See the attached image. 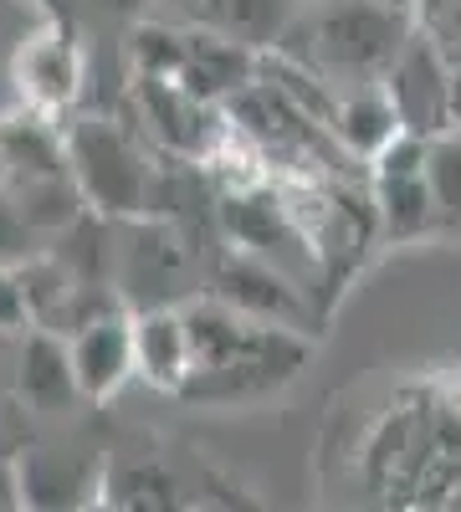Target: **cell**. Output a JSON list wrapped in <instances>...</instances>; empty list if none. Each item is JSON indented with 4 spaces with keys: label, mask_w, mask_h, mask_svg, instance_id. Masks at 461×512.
<instances>
[{
    "label": "cell",
    "mask_w": 461,
    "mask_h": 512,
    "mask_svg": "<svg viewBox=\"0 0 461 512\" xmlns=\"http://www.w3.org/2000/svg\"><path fill=\"white\" fill-rule=\"evenodd\" d=\"M185 328H190V379L180 395L211 410L257 405L277 395L282 384H292L308 364V333L251 323L205 292L185 303Z\"/></svg>",
    "instance_id": "obj_1"
},
{
    "label": "cell",
    "mask_w": 461,
    "mask_h": 512,
    "mask_svg": "<svg viewBox=\"0 0 461 512\" xmlns=\"http://www.w3.org/2000/svg\"><path fill=\"white\" fill-rule=\"evenodd\" d=\"M415 31H421L415 16L395 11V6H374V0H313V6L292 16L277 52L298 72H308L313 82H323L328 93H349V88H380Z\"/></svg>",
    "instance_id": "obj_2"
},
{
    "label": "cell",
    "mask_w": 461,
    "mask_h": 512,
    "mask_svg": "<svg viewBox=\"0 0 461 512\" xmlns=\"http://www.w3.org/2000/svg\"><path fill=\"white\" fill-rule=\"evenodd\" d=\"M62 139H67V175L93 216L134 221V216H149L154 210L159 180H154L149 149L118 118L88 113L72 128H62Z\"/></svg>",
    "instance_id": "obj_3"
},
{
    "label": "cell",
    "mask_w": 461,
    "mask_h": 512,
    "mask_svg": "<svg viewBox=\"0 0 461 512\" xmlns=\"http://www.w3.org/2000/svg\"><path fill=\"white\" fill-rule=\"evenodd\" d=\"M118 303L129 313L144 308H185L195 292V241L185 226L134 216L118 246Z\"/></svg>",
    "instance_id": "obj_4"
},
{
    "label": "cell",
    "mask_w": 461,
    "mask_h": 512,
    "mask_svg": "<svg viewBox=\"0 0 461 512\" xmlns=\"http://www.w3.org/2000/svg\"><path fill=\"white\" fill-rule=\"evenodd\" d=\"M200 292L236 308L251 323H272V328H292V333H313V323H318V303L308 297V287L292 282L282 267L262 262L257 251H241V246L216 256Z\"/></svg>",
    "instance_id": "obj_5"
},
{
    "label": "cell",
    "mask_w": 461,
    "mask_h": 512,
    "mask_svg": "<svg viewBox=\"0 0 461 512\" xmlns=\"http://www.w3.org/2000/svg\"><path fill=\"white\" fill-rule=\"evenodd\" d=\"M426 144L421 134H395L380 154L369 159V200L380 236L415 241L436 231V200L426 185Z\"/></svg>",
    "instance_id": "obj_6"
},
{
    "label": "cell",
    "mask_w": 461,
    "mask_h": 512,
    "mask_svg": "<svg viewBox=\"0 0 461 512\" xmlns=\"http://www.w3.org/2000/svg\"><path fill=\"white\" fill-rule=\"evenodd\" d=\"M380 88L395 103V118L405 134L436 139L451 128V62L436 52V41L426 31H415L405 41V52L395 57Z\"/></svg>",
    "instance_id": "obj_7"
},
{
    "label": "cell",
    "mask_w": 461,
    "mask_h": 512,
    "mask_svg": "<svg viewBox=\"0 0 461 512\" xmlns=\"http://www.w3.org/2000/svg\"><path fill=\"white\" fill-rule=\"evenodd\" d=\"M67 359H72L82 405L113 400L134 379V318H129V308H113V313L93 318L88 328H77L67 338Z\"/></svg>",
    "instance_id": "obj_8"
},
{
    "label": "cell",
    "mask_w": 461,
    "mask_h": 512,
    "mask_svg": "<svg viewBox=\"0 0 461 512\" xmlns=\"http://www.w3.org/2000/svg\"><path fill=\"white\" fill-rule=\"evenodd\" d=\"M11 390H16V400H21L31 415H67L72 405H82L62 333H47V328H26V333H21Z\"/></svg>",
    "instance_id": "obj_9"
},
{
    "label": "cell",
    "mask_w": 461,
    "mask_h": 512,
    "mask_svg": "<svg viewBox=\"0 0 461 512\" xmlns=\"http://www.w3.org/2000/svg\"><path fill=\"white\" fill-rule=\"evenodd\" d=\"M298 11H303V0H190L180 16L185 26L216 31L262 57V52H277V41L287 36Z\"/></svg>",
    "instance_id": "obj_10"
},
{
    "label": "cell",
    "mask_w": 461,
    "mask_h": 512,
    "mask_svg": "<svg viewBox=\"0 0 461 512\" xmlns=\"http://www.w3.org/2000/svg\"><path fill=\"white\" fill-rule=\"evenodd\" d=\"M251 72H257V52L236 47V41H226L216 31L185 26V52H180L175 82H180L190 98H200V103L236 98V93L251 88Z\"/></svg>",
    "instance_id": "obj_11"
},
{
    "label": "cell",
    "mask_w": 461,
    "mask_h": 512,
    "mask_svg": "<svg viewBox=\"0 0 461 512\" xmlns=\"http://www.w3.org/2000/svg\"><path fill=\"white\" fill-rule=\"evenodd\" d=\"M134 318V379L164 395H180L190 379V328L185 308H144Z\"/></svg>",
    "instance_id": "obj_12"
},
{
    "label": "cell",
    "mask_w": 461,
    "mask_h": 512,
    "mask_svg": "<svg viewBox=\"0 0 461 512\" xmlns=\"http://www.w3.org/2000/svg\"><path fill=\"white\" fill-rule=\"evenodd\" d=\"M103 487V477H88L77 461L47 451V446H21L16 456V502L21 512H77L93 492Z\"/></svg>",
    "instance_id": "obj_13"
},
{
    "label": "cell",
    "mask_w": 461,
    "mask_h": 512,
    "mask_svg": "<svg viewBox=\"0 0 461 512\" xmlns=\"http://www.w3.org/2000/svg\"><path fill=\"white\" fill-rule=\"evenodd\" d=\"M328 134H333L344 159H374L395 134H405V128H400L385 88H349V93H333Z\"/></svg>",
    "instance_id": "obj_14"
},
{
    "label": "cell",
    "mask_w": 461,
    "mask_h": 512,
    "mask_svg": "<svg viewBox=\"0 0 461 512\" xmlns=\"http://www.w3.org/2000/svg\"><path fill=\"white\" fill-rule=\"evenodd\" d=\"M103 492L123 512H185L190 507V492L180 487V477L154 456H113V461H103Z\"/></svg>",
    "instance_id": "obj_15"
},
{
    "label": "cell",
    "mask_w": 461,
    "mask_h": 512,
    "mask_svg": "<svg viewBox=\"0 0 461 512\" xmlns=\"http://www.w3.org/2000/svg\"><path fill=\"white\" fill-rule=\"evenodd\" d=\"M16 77H21V93L41 113L72 103L77 98V82H82L72 36H31L26 47H21V57H16Z\"/></svg>",
    "instance_id": "obj_16"
},
{
    "label": "cell",
    "mask_w": 461,
    "mask_h": 512,
    "mask_svg": "<svg viewBox=\"0 0 461 512\" xmlns=\"http://www.w3.org/2000/svg\"><path fill=\"white\" fill-rule=\"evenodd\" d=\"M0 169L6 180H47V175H67V139L62 128H52L47 118L21 113L0 123Z\"/></svg>",
    "instance_id": "obj_17"
},
{
    "label": "cell",
    "mask_w": 461,
    "mask_h": 512,
    "mask_svg": "<svg viewBox=\"0 0 461 512\" xmlns=\"http://www.w3.org/2000/svg\"><path fill=\"white\" fill-rule=\"evenodd\" d=\"M426 185L436 200V231H461V128L426 144Z\"/></svg>",
    "instance_id": "obj_18"
},
{
    "label": "cell",
    "mask_w": 461,
    "mask_h": 512,
    "mask_svg": "<svg viewBox=\"0 0 461 512\" xmlns=\"http://www.w3.org/2000/svg\"><path fill=\"white\" fill-rule=\"evenodd\" d=\"M180 52H185V26H164V21H144L129 36V67L134 77H170L180 72Z\"/></svg>",
    "instance_id": "obj_19"
},
{
    "label": "cell",
    "mask_w": 461,
    "mask_h": 512,
    "mask_svg": "<svg viewBox=\"0 0 461 512\" xmlns=\"http://www.w3.org/2000/svg\"><path fill=\"white\" fill-rule=\"evenodd\" d=\"M36 251H41L36 246V231L26 226L16 200L6 195V185H0V267H21V262H31Z\"/></svg>",
    "instance_id": "obj_20"
},
{
    "label": "cell",
    "mask_w": 461,
    "mask_h": 512,
    "mask_svg": "<svg viewBox=\"0 0 461 512\" xmlns=\"http://www.w3.org/2000/svg\"><path fill=\"white\" fill-rule=\"evenodd\" d=\"M31 313H26V292L16 267H0V333H26Z\"/></svg>",
    "instance_id": "obj_21"
},
{
    "label": "cell",
    "mask_w": 461,
    "mask_h": 512,
    "mask_svg": "<svg viewBox=\"0 0 461 512\" xmlns=\"http://www.w3.org/2000/svg\"><path fill=\"white\" fill-rule=\"evenodd\" d=\"M77 512H123V507H118V502H113V497H108V492H103V487H98V492H93V497H88V502H82V507H77Z\"/></svg>",
    "instance_id": "obj_22"
},
{
    "label": "cell",
    "mask_w": 461,
    "mask_h": 512,
    "mask_svg": "<svg viewBox=\"0 0 461 512\" xmlns=\"http://www.w3.org/2000/svg\"><path fill=\"white\" fill-rule=\"evenodd\" d=\"M103 6H113L118 16H139V11H149L154 0H103Z\"/></svg>",
    "instance_id": "obj_23"
},
{
    "label": "cell",
    "mask_w": 461,
    "mask_h": 512,
    "mask_svg": "<svg viewBox=\"0 0 461 512\" xmlns=\"http://www.w3.org/2000/svg\"><path fill=\"white\" fill-rule=\"evenodd\" d=\"M185 512H236V507H226V502H190Z\"/></svg>",
    "instance_id": "obj_24"
},
{
    "label": "cell",
    "mask_w": 461,
    "mask_h": 512,
    "mask_svg": "<svg viewBox=\"0 0 461 512\" xmlns=\"http://www.w3.org/2000/svg\"><path fill=\"white\" fill-rule=\"evenodd\" d=\"M374 6H395V11H410V16H415V6H421V0H374Z\"/></svg>",
    "instance_id": "obj_25"
},
{
    "label": "cell",
    "mask_w": 461,
    "mask_h": 512,
    "mask_svg": "<svg viewBox=\"0 0 461 512\" xmlns=\"http://www.w3.org/2000/svg\"><path fill=\"white\" fill-rule=\"evenodd\" d=\"M170 6H175V11H185V6H190V0H170Z\"/></svg>",
    "instance_id": "obj_26"
},
{
    "label": "cell",
    "mask_w": 461,
    "mask_h": 512,
    "mask_svg": "<svg viewBox=\"0 0 461 512\" xmlns=\"http://www.w3.org/2000/svg\"><path fill=\"white\" fill-rule=\"evenodd\" d=\"M303 6H313V0H303Z\"/></svg>",
    "instance_id": "obj_27"
}]
</instances>
